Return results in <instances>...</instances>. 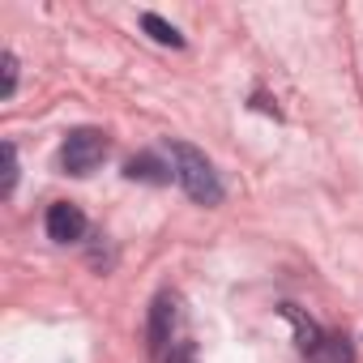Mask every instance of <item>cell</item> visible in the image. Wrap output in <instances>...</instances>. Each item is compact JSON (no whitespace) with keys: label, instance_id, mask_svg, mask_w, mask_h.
Listing matches in <instances>:
<instances>
[{"label":"cell","instance_id":"6da1fadb","mask_svg":"<svg viewBox=\"0 0 363 363\" xmlns=\"http://www.w3.org/2000/svg\"><path fill=\"white\" fill-rule=\"evenodd\" d=\"M171 167H175V184L189 193V201H197V206H223L227 189H223L214 162L206 158V150H197L189 141H171Z\"/></svg>","mask_w":363,"mask_h":363},{"label":"cell","instance_id":"7a4b0ae2","mask_svg":"<svg viewBox=\"0 0 363 363\" xmlns=\"http://www.w3.org/2000/svg\"><path fill=\"white\" fill-rule=\"evenodd\" d=\"M107 150H111V141H107L103 128H73L60 145V167H65V175L82 179V175H90L107 162Z\"/></svg>","mask_w":363,"mask_h":363},{"label":"cell","instance_id":"3957f363","mask_svg":"<svg viewBox=\"0 0 363 363\" xmlns=\"http://www.w3.org/2000/svg\"><path fill=\"white\" fill-rule=\"evenodd\" d=\"M175 320H179V299L162 291V295L150 303V320H145V346H150V354H162V350L171 346Z\"/></svg>","mask_w":363,"mask_h":363},{"label":"cell","instance_id":"277c9868","mask_svg":"<svg viewBox=\"0 0 363 363\" xmlns=\"http://www.w3.org/2000/svg\"><path fill=\"white\" fill-rule=\"evenodd\" d=\"M43 227H48V240L52 244H77L86 235V214L73 201H56V206H48Z\"/></svg>","mask_w":363,"mask_h":363},{"label":"cell","instance_id":"5b68a950","mask_svg":"<svg viewBox=\"0 0 363 363\" xmlns=\"http://www.w3.org/2000/svg\"><path fill=\"white\" fill-rule=\"evenodd\" d=\"M124 179H137V184H171L175 167H167L158 154H133L124 162Z\"/></svg>","mask_w":363,"mask_h":363},{"label":"cell","instance_id":"8992f818","mask_svg":"<svg viewBox=\"0 0 363 363\" xmlns=\"http://www.w3.org/2000/svg\"><path fill=\"white\" fill-rule=\"evenodd\" d=\"M278 312H282V316H286V320L295 325V337H299V350H303V354L320 346L325 329H320V325H316L312 316H303V312H299V303H278Z\"/></svg>","mask_w":363,"mask_h":363},{"label":"cell","instance_id":"52a82bcc","mask_svg":"<svg viewBox=\"0 0 363 363\" xmlns=\"http://www.w3.org/2000/svg\"><path fill=\"white\" fill-rule=\"evenodd\" d=\"M303 359H308V363H354V346H350L346 333H325L320 346L308 350Z\"/></svg>","mask_w":363,"mask_h":363},{"label":"cell","instance_id":"ba28073f","mask_svg":"<svg viewBox=\"0 0 363 363\" xmlns=\"http://www.w3.org/2000/svg\"><path fill=\"white\" fill-rule=\"evenodd\" d=\"M141 30H145L154 43H162V48H184V35H179L167 18H158V13H141Z\"/></svg>","mask_w":363,"mask_h":363},{"label":"cell","instance_id":"9c48e42d","mask_svg":"<svg viewBox=\"0 0 363 363\" xmlns=\"http://www.w3.org/2000/svg\"><path fill=\"white\" fill-rule=\"evenodd\" d=\"M0 69H5V86H0V99H13L18 94V56L13 52H5V56H0Z\"/></svg>","mask_w":363,"mask_h":363},{"label":"cell","instance_id":"30bf717a","mask_svg":"<svg viewBox=\"0 0 363 363\" xmlns=\"http://www.w3.org/2000/svg\"><path fill=\"white\" fill-rule=\"evenodd\" d=\"M13 189H18V145L5 141V184H0V193L13 197Z\"/></svg>","mask_w":363,"mask_h":363},{"label":"cell","instance_id":"8fae6325","mask_svg":"<svg viewBox=\"0 0 363 363\" xmlns=\"http://www.w3.org/2000/svg\"><path fill=\"white\" fill-rule=\"evenodd\" d=\"M162 363H197V342H175Z\"/></svg>","mask_w":363,"mask_h":363}]
</instances>
